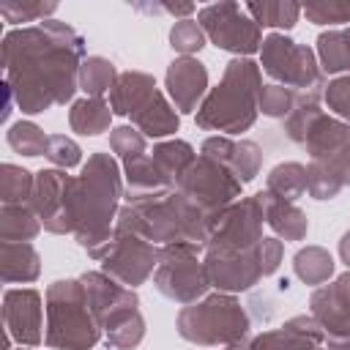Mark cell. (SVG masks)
<instances>
[{
    "label": "cell",
    "instance_id": "30bf717a",
    "mask_svg": "<svg viewBox=\"0 0 350 350\" xmlns=\"http://www.w3.org/2000/svg\"><path fill=\"white\" fill-rule=\"evenodd\" d=\"M159 254L161 246L150 243L148 238H142L134 227H129L126 221L115 219V235H112V246L101 260V268L107 276H112L115 282H120L123 287L137 290L139 284H145L153 271L159 268Z\"/></svg>",
    "mask_w": 350,
    "mask_h": 350
},
{
    "label": "cell",
    "instance_id": "e575fe53",
    "mask_svg": "<svg viewBox=\"0 0 350 350\" xmlns=\"http://www.w3.org/2000/svg\"><path fill=\"white\" fill-rule=\"evenodd\" d=\"M323 347H325L323 342H317L290 325L271 328V331L252 336V350H323Z\"/></svg>",
    "mask_w": 350,
    "mask_h": 350
},
{
    "label": "cell",
    "instance_id": "8fae6325",
    "mask_svg": "<svg viewBox=\"0 0 350 350\" xmlns=\"http://www.w3.org/2000/svg\"><path fill=\"white\" fill-rule=\"evenodd\" d=\"M178 191L194 202L205 216H211L216 221V216L230 208L235 200H241L243 194V183L219 161L208 159V156H197L191 161V167L183 172V178L178 180Z\"/></svg>",
    "mask_w": 350,
    "mask_h": 350
},
{
    "label": "cell",
    "instance_id": "1f68e13d",
    "mask_svg": "<svg viewBox=\"0 0 350 350\" xmlns=\"http://www.w3.org/2000/svg\"><path fill=\"white\" fill-rule=\"evenodd\" d=\"M334 257L328 249L323 246H301L295 254H293V273L304 282V284H312V287H320L325 282H331L334 276Z\"/></svg>",
    "mask_w": 350,
    "mask_h": 350
},
{
    "label": "cell",
    "instance_id": "d6986e66",
    "mask_svg": "<svg viewBox=\"0 0 350 350\" xmlns=\"http://www.w3.org/2000/svg\"><path fill=\"white\" fill-rule=\"evenodd\" d=\"M200 153L224 164L241 183H252L262 167V148L254 139H232L224 134H213L202 142Z\"/></svg>",
    "mask_w": 350,
    "mask_h": 350
},
{
    "label": "cell",
    "instance_id": "b9f144b4",
    "mask_svg": "<svg viewBox=\"0 0 350 350\" xmlns=\"http://www.w3.org/2000/svg\"><path fill=\"white\" fill-rule=\"evenodd\" d=\"M342 189H345L342 180H339L323 161H309V164H306V191H309L314 200H320V202L336 200Z\"/></svg>",
    "mask_w": 350,
    "mask_h": 350
},
{
    "label": "cell",
    "instance_id": "7a4b0ae2",
    "mask_svg": "<svg viewBox=\"0 0 350 350\" xmlns=\"http://www.w3.org/2000/svg\"><path fill=\"white\" fill-rule=\"evenodd\" d=\"M123 194L126 186L118 159L101 150L90 153L88 161L82 164V172L74 178L71 205H74V238L79 249L98 262L112 246L115 219Z\"/></svg>",
    "mask_w": 350,
    "mask_h": 350
},
{
    "label": "cell",
    "instance_id": "7dc6e473",
    "mask_svg": "<svg viewBox=\"0 0 350 350\" xmlns=\"http://www.w3.org/2000/svg\"><path fill=\"white\" fill-rule=\"evenodd\" d=\"M323 164L342 180V186H350V139L336 153H331L328 159H323Z\"/></svg>",
    "mask_w": 350,
    "mask_h": 350
},
{
    "label": "cell",
    "instance_id": "ab89813d",
    "mask_svg": "<svg viewBox=\"0 0 350 350\" xmlns=\"http://www.w3.org/2000/svg\"><path fill=\"white\" fill-rule=\"evenodd\" d=\"M295 101H298V90H290V88H284V85L268 82V85H262V90H260L257 109H260L265 118L284 120V118L293 112Z\"/></svg>",
    "mask_w": 350,
    "mask_h": 350
},
{
    "label": "cell",
    "instance_id": "836d02e7",
    "mask_svg": "<svg viewBox=\"0 0 350 350\" xmlns=\"http://www.w3.org/2000/svg\"><path fill=\"white\" fill-rule=\"evenodd\" d=\"M265 191L279 200L295 202L306 194V167L301 161H282L265 175Z\"/></svg>",
    "mask_w": 350,
    "mask_h": 350
},
{
    "label": "cell",
    "instance_id": "f1b7e54d",
    "mask_svg": "<svg viewBox=\"0 0 350 350\" xmlns=\"http://www.w3.org/2000/svg\"><path fill=\"white\" fill-rule=\"evenodd\" d=\"M44 230L38 213L30 202L22 205H0V241L8 243H30Z\"/></svg>",
    "mask_w": 350,
    "mask_h": 350
},
{
    "label": "cell",
    "instance_id": "74e56055",
    "mask_svg": "<svg viewBox=\"0 0 350 350\" xmlns=\"http://www.w3.org/2000/svg\"><path fill=\"white\" fill-rule=\"evenodd\" d=\"M57 11L55 0H3L0 3V16L8 25L25 27V22H46Z\"/></svg>",
    "mask_w": 350,
    "mask_h": 350
},
{
    "label": "cell",
    "instance_id": "4fadbf2b",
    "mask_svg": "<svg viewBox=\"0 0 350 350\" xmlns=\"http://www.w3.org/2000/svg\"><path fill=\"white\" fill-rule=\"evenodd\" d=\"M71 186L74 178L66 170L49 167L36 172V186L30 205L38 213L41 224L52 235H74V205H71Z\"/></svg>",
    "mask_w": 350,
    "mask_h": 350
},
{
    "label": "cell",
    "instance_id": "2e32d148",
    "mask_svg": "<svg viewBox=\"0 0 350 350\" xmlns=\"http://www.w3.org/2000/svg\"><path fill=\"white\" fill-rule=\"evenodd\" d=\"M309 314L325 334V347H345L350 345V295L334 279L309 295Z\"/></svg>",
    "mask_w": 350,
    "mask_h": 350
},
{
    "label": "cell",
    "instance_id": "6da1fadb",
    "mask_svg": "<svg viewBox=\"0 0 350 350\" xmlns=\"http://www.w3.org/2000/svg\"><path fill=\"white\" fill-rule=\"evenodd\" d=\"M85 38L60 19L11 27L3 36L5 82L22 115H41L52 107L74 104Z\"/></svg>",
    "mask_w": 350,
    "mask_h": 350
},
{
    "label": "cell",
    "instance_id": "4316f807",
    "mask_svg": "<svg viewBox=\"0 0 350 350\" xmlns=\"http://www.w3.org/2000/svg\"><path fill=\"white\" fill-rule=\"evenodd\" d=\"M314 44V55L323 74H350V27L323 30Z\"/></svg>",
    "mask_w": 350,
    "mask_h": 350
},
{
    "label": "cell",
    "instance_id": "7402d4cb",
    "mask_svg": "<svg viewBox=\"0 0 350 350\" xmlns=\"http://www.w3.org/2000/svg\"><path fill=\"white\" fill-rule=\"evenodd\" d=\"M41 276V254L33 243L0 241V279L3 284H30Z\"/></svg>",
    "mask_w": 350,
    "mask_h": 350
},
{
    "label": "cell",
    "instance_id": "ba28073f",
    "mask_svg": "<svg viewBox=\"0 0 350 350\" xmlns=\"http://www.w3.org/2000/svg\"><path fill=\"white\" fill-rule=\"evenodd\" d=\"M260 68L290 90L306 93L325 88V74L320 71L317 55L312 46L293 41L284 33H268L260 46Z\"/></svg>",
    "mask_w": 350,
    "mask_h": 350
},
{
    "label": "cell",
    "instance_id": "ee69618b",
    "mask_svg": "<svg viewBox=\"0 0 350 350\" xmlns=\"http://www.w3.org/2000/svg\"><path fill=\"white\" fill-rule=\"evenodd\" d=\"M57 170H71L77 164H82V148L66 137V134H49V142H46V153H44Z\"/></svg>",
    "mask_w": 350,
    "mask_h": 350
},
{
    "label": "cell",
    "instance_id": "603a6c76",
    "mask_svg": "<svg viewBox=\"0 0 350 350\" xmlns=\"http://www.w3.org/2000/svg\"><path fill=\"white\" fill-rule=\"evenodd\" d=\"M156 90V77L148 71H120L115 88L109 90V109L112 115L129 118L139 104Z\"/></svg>",
    "mask_w": 350,
    "mask_h": 350
},
{
    "label": "cell",
    "instance_id": "d6a6232c",
    "mask_svg": "<svg viewBox=\"0 0 350 350\" xmlns=\"http://www.w3.org/2000/svg\"><path fill=\"white\" fill-rule=\"evenodd\" d=\"M150 159L159 164V170L170 178V183L178 189V180L183 178V172L191 167V161L197 159L194 148L186 139H164L156 142L150 150Z\"/></svg>",
    "mask_w": 350,
    "mask_h": 350
},
{
    "label": "cell",
    "instance_id": "7c38bea8",
    "mask_svg": "<svg viewBox=\"0 0 350 350\" xmlns=\"http://www.w3.org/2000/svg\"><path fill=\"white\" fill-rule=\"evenodd\" d=\"M262 221L265 213L260 194L235 200L216 216L205 252H254L262 241Z\"/></svg>",
    "mask_w": 350,
    "mask_h": 350
},
{
    "label": "cell",
    "instance_id": "83f0119b",
    "mask_svg": "<svg viewBox=\"0 0 350 350\" xmlns=\"http://www.w3.org/2000/svg\"><path fill=\"white\" fill-rule=\"evenodd\" d=\"M109 123H112V109H109V101L104 98L85 96L68 107V126L79 137H98L104 131H112Z\"/></svg>",
    "mask_w": 350,
    "mask_h": 350
},
{
    "label": "cell",
    "instance_id": "816d5d0a",
    "mask_svg": "<svg viewBox=\"0 0 350 350\" xmlns=\"http://www.w3.org/2000/svg\"><path fill=\"white\" fill-rule=\"evenodd\" d=\"M339 260L350 268V230H345L339 238Z\"/></svg>",
    "mask_w": 350,
    "mask_h": 350
},
{
    "label": "cell",
    "instance_id": "44dd1931",
    "mask_svg": "<svg viewBox=\"0 0 350 350\" xmlns=\"http://www.w3.org/2000/svg\"><path fill=\"white\" fill-rule=\"evenodd\" d=\"M260 202H262V213H265V224L273 230V235L279 241H304L309 232V219L306 211H301L295 202L279 200L271 191H257Z\"/></svg>",
    "mask_w": 350,
    "mask_h": 350
},
{
    "label": "cell",
    "instance_id": "8d00e7d4",
    "mask_svg": "<svg viewBox=\"0 0 350 350\" xmlns=\"http://www.w3.org/2000/svg\"><path fill=\"white\" fill-rule=\"evenodd\" d=\"M5 142H8V148L14 153H22L27 159H36V156H44L46 153L49 134H44V129L36 126L33 120H16L5 131Z\"/></svg>",
    "mask_w": 350,
    "mask_h": 350
},
{
    "label": "cell",
    "instance_id": "c3c4849f",
    "mask_svg": "<svg viewBox=\"0 0 350 350\" xmlns=\"http://www.w3.org/2000/svg\"><path fill=\"white\" fill-rule=\"evenodd\" d=\"M164 14L175 16L178 19H191V14H197V5L194 3H164Z\"/></svg>",
    "mask_w": 350,
    "mask_h": 350
},
{
    "label": "cell",
    "instance_id": "5b68a950",
    "mask_svg": "<svg viewBox=\"0 0 350 350\" xmlns=\"http://www.w3.org/2000/svg\"><path fill=\"white\" fill-rule=\"evenodd\" d=\"M44 345L49 350H93L104 336L79 276L52 282L44 293Z\"/></svg>",
    "mask_w": 350,
    "mask_h": 350
},
{
    "label": "cell",
    "instance_id": "3957f363",
    "mask_svg": "<svg viewBox=\"0 0 350 350\" xmlns=\"http://www.w3.org/2000/svg\"><path fill=\"white\" fill-rule=\"evenodd\" d=\"M262 90V68L252 57H232L224 66L221 82L208 90L194 123L202 131H221L224 137L243 134L254 126L260 109L257 98Z\"/></svg>",
    "mask_w": 350,
    "mask_h": 350
},
{
    "label": "cell",
    "instance_id": "277c9868",
    "mask_svg": "<svg viewBox=\"0 0 350 350\" xmlns=\"http://www.w3.org/2000/svg\"><path fill=\"white\" fill-rule=\"evenodd\" d=\"M118 219L134 227L142 238H148L156 246L183 241L205 249L213 230V219L205 216L194 202H189L178 189L167 194L126 200V205H120L118 211Z\"/></svg>",
    "mask_w": 350,
    "mask_h": 350
},
{
    "label": "cell",
    "instance_id": "5bb4252c",
    "mask_svg": "<svg viewBox=\"0 0 350 350\" xmlns=\"http://www.w3.org/2000/svg\"><path fill=\"white\" fill-rule=\"evenodd\" d=\"M79 282L85 284L88 301L93 306V314L101 325V331H112L120 323L139 314V295L131 287H123L104 271H85L79 273Z\"/></svg>",
    "mask_w": 350,
    "mask_h": 350
},
{
    "label": "cell",
    "instance_id": "f546056e",
    "mask_svg": "<svg viewBox=\"0 0 350 350\" xmlns=\"http://www.w3.org/2000/svg\"><path fill=\"white\" fill-rule=\"evenodd\" d=\"M246 14L260 25V27H273V33H287L295 27L298 16L304 14L298 3H290V0H252V3H243Z\"/></svg>",
    "mask_w": 350,
    "mask_h": 350
},
{
    "label": "cell",
    "instance_id": "cb8c5ba5",
    "mask_svg": "<svg viewBox=\"0 0 350 350\" xmlns=\"http://www.w3.org/2000/svg\"><path fill=\"white\" fill-rule=\"evenodd\" d=\"M123 178H126V200L175 191V186L170 183V178L150 159V153H145L142 159H137L131 164H123Z\"/></svg>",
    "mask_w": 350,
    "mask_h": 350
},
{
    "label": "cell",
    "instance_id": "ffe728a7",
    "mask_svg": "<svg viewBox=\"0 0 350 350\" xmlns=\"http://www.w3.org/2000/svg\"><path fill=\"white\" fill-rule=\"evenodd\" d=\"M131 126H137L145 137H153V139H161V137H170L180 129V115L178 109L172 107V101L167 98V93H161L159 88L139 104V109H134L131 115Z\"/></svg>",
    "mask_w": 350,
    "mask_h": 350
},
{
    "label": "cell",
    "instance_id": "d4e9b609",
    "mask_svg": "<svg viewBox=\"0 0 350 350\" xmlns=\"http://www.w3.org/2000/svg\"><path fill=\"white\" fill-rule=\"evenodd\" d=\"M323 90H325V88L298 93V101H295L293 112L282 120V131H284V137H287L290 142H295V145L304 148V142H306L312 126H314V123L320 120V115H323Z\"/></svg>",
    "mask_w": 350,
    "mask_h": 350
},
{
    "label": "cell",
    "instance_id": "9f6ffc18",
    "mask_svg": "<svg viewBox=\"0 0 350 350\" xmlns=\"http://www.w3.org/2000/svg\"><path fill=\"white\" fill-rule=\"evenodd\" d=\"M107 350H112V347H107Z\"/></svg>",
    "mask_w": 350,
    "mask_h": 350
},
{
    "label": "cell",
    "instance_id": "ac0fdd59",
    "mask_svg": "<svg viewBox=\"0 0 350 350\" xmlns=\"http://www.w3.org/2000/svg\"><path fill=\"white\" fill-rule=\"evenodd\" d=\"M167 98L178 109V115H191L200 109L208 96V68L197 57H175L164 74Z\"/></svg>",
    "mask_w": 350,
    "mask_h": 350
},
{
    "label": "cell",
    "instance_id": "f5cc1de1",
    "mask_svg": "<svg viewBox=\"0 0 350 350\" xmlns=\"http://www.w3.org/2000/svg\"><path fill=\"white\" fill-rule=\"evenodd\" d=\"M336 282H339V284H342V287L347 290V295H350V268H347V271H345L342 276H336Z\"/></svg>",
    "mask_w": 350,
    "mask_h": 350
},
{
    "label": "cell",
    "instance_id": "60d3db41",
    "mask_svg": "<svg viewBox=\"0 0 350 350\" xmlns=\"http://www.w3.org/2000/svg\"><path fill=\"white\" fill-rule=\"evenodd\" d=\"M208 44L202 27L197 19H178L170 27V46L180 55V57H194L202 46Z\"/></svg>",
    "mask_w": 350,
    "mask_h": 350
},
{
    "label": "cell",
    "instance_id": "9c48e42d",
    "mask_svg": "<svg viewBox=\"0 0 350 350\" xmlns=\"http://www.w3.org/2000/svg\"><path fill=\"white\" fill-rule=\"evenodd\" d=\"M197 22L216 49L232 52L235 57H252L262 46V27L246 14L241 3L219 0L202 5L197 11Z\"/></svg>",
    "mask_w": 350,
    "mask_h": 350
},
{
    "label": "cell",
    "instance_id": "db71d44e",
    "mask_svg": "<svg viewBox=\"0 0 350 350\" xmlns=\"http://www.w3.org/2000/svg\"><path fill=\"white\" fill-rule=\"evenodd\" d=\"M323 350H350V345H345V347H323Z\"/></svg>",
    "mask_w": 350,
    "mask_h": 350
},
{
    "label": "cell",
    "instance_id": "bcb514c9",
    "mask_svg": "<svg viewBox=\"0 0 350 350\" xmlns=\"http://www.w3.org/2000/svg\"><path fill=\"white\" fill-rule=\"evenodd\" d=\"M254 257H257V265H260L262 276H271V273H276L279 265H282L284 243H282L276 235H262V241H260L257 249H254Z\"/></svg>",
    "mask_w": 350,
    "mask_h": 350
},
{
    "label": "cell",
    "instance_id": "681fc988",
    "mask_svg": "<svg viewBox=\"0 0 350 350\" xmlns=\"http://www.w3.org/2000/svg\"><path fill=\"white\" fill-rule=\"evenodd\" d=\"M3 90H5V104H3V115H0V120H3V123H8V118H11V112H14L16 98H14L11 88H8V82H3Z\"/></svg>",
    "mask_w": 350,
    "mask_h": 350
},
{
    "label": "cell",
    "instance_id": "8992f818",
    "mask_svg": "<svg viewBox=\"0 0 350 350\" xmlns=\"http://www.w3.org/2000/svg\"><path fill=\"white\" fill-rule=\"evenodd\" d=\"M178 336L197 347H227L249 339L252 317L230 293H208L205 298L183 306L175 317Z\"/></svg>",
    "mask_w": 350,
    "mask_h": 350
},
{
    "label": "cell",
    "instance_id": "11a10c76",
    "mask_svg": "<svg viewBox=\"0 0 350 350\" xmlns=\"http://www.w3.org/2000/svg\"><path fill=\"white\" fill-rule=\"evenodd\" d=\"M19 350H36V347H19Z\"/></svg>",
    "mask_w": 350,
    "mask_h": 350
},
{
    "label": "cell",
    "instance_id": "7bdbcfd3",
    "mask_svg": "<svg viewBox=\"0 0 350 350\" xmlns=\"http://www.w3.org/2000/svg\"><path fill=\"white\" fill-rule=\"evenodd\" d=\"M304 16L312 25H331V30L336 25H350V3H339V0H328V3H309L301 5Z\"/></svg>",
    "mask_w": 350,
    "mask_h": 350
},
{
    "label": "cell",
    "instance_id": "f907efd6",
    "mask_svg": "<svg viewBox=\"0 0 350 350\" xmlns=\"http://www.w3.org/2000/svg\"><path fill=\"white\" fill-rule=\"evenodd\" d=\"M131 8L139 14H153V16L164 14V3H131Z\"/></svg>",
    "mask_w": 350,
    "mask_h": 350
},
{
    "label": "cell",
    "instance_id": "f6af8a7d",
    "mask_svg": "<svg viewBox=\"0 0 350 350\" xmlns=\"http://www.w3.org/2000/svg\"><path fill=\"white\" fill-rule=\"evenodd\" d=\"M323 101L328 104V109L334 112V118L350 123V74L334 77L325 82L323 90Z\"/></svg>",
    "mask_w": 350,
    "mask_h": 350
},
{
    "label": "cell",
    "instance_id": "4dcf8cb0",
    "mask_svg": "<svg viewBox=\"0 0 350 350\" xmlns=\"http://www.w3.org/2000/svg\"><path fill=\"white\" fill-rule=\"evenodd\" d=\"M120 71L109 57L101 55H88L79 66V90L88 98H104L115 88Z\"/></svg>",
    "mask_w": 350,
    "mask_h": 350
},
{
    "label": "cell",
    "instance_id": "484cf974",
    "mask_svg": "<svg viewBox=\"0 0 350 350\" xmlns=\"http://www.w3.org/2000/svg\"><path fill=\"white\" fill-rule=\"evenodd\" d=\"M347 139H350V123H345V120L323 112L320 120L312 126L304 148L309 153V161H323L331 153H336Z\"/></svg>",
    "mask_w": 350,
    "mask_h": 350
},
{
    "label": "cell",
    "instance_id": "52a82bcc",
    "mask_svg": "<svg viewBox=\"0 0 350 350\" xmlns=\"http://www.w3.org/2000/svg\"><path fill=\"white\" fill-rule=\"evenodd\" d=\"M205 249L197 243H167L159 254V268L153 271V287L172 304L189 306L208 295L211 279L202 257Z\"/></svg>",
    "mask_w": 350,
    "mask_h": 350
},
{
    "label": "cell",
    "instance_id": "e0dca14e",
    "mask_svg": "<svg viewBox=\"0 0 350 350\" xmlns=\"http://www.w3.org/2000/svg\"><path fill=\"white\" fill-rule=\"evenodd\" d=\"M202 262L216 293H246L262 279L254 252H205Z\"/></svg>",
    "mask_w": 350,
    "mask_h": 350
},
{
    "label": "cell",
    "instance_id": "9a60e30c",
    "mask_svg": "<svg viewBox=\"0 0 350 350\" xmlns=\"http://www.w3.org/2000/svg\"><path fill=\"white\" fill-rule=\"evenodd\" d=\"M44 295L33 287H8L3 293V331L19 347H38L44 342Z\"/></svg>",
    "mask_w": 350,
    "mask_h": 350
},
{
    "label": "cell",
    "instance_id": "f35d334b",
    "mask_svg": "<svg viewBox=\"0 0 350 350\" xmlns=\"http://www.w3.org/2000/svg\"><path fill=\"white\" fill-rule=\"evenodd\" d=\"M109 148L123 164H131L148 153V137L137 126L123 123V126H115L109 131Z\"/></svg>",
    "mask_w": 350,
    "mask_h": 350
},
{
    "label": "cell",
    "instance_id": "d590c367",
    "mask_svg": "<svg viewBox=\"0 0 350 350\" xmlns=\"http://www.w3.org/2000/svg\"><path fill=\"white\" fill-rule=\"evenodd\" d=\"M33 186H36V172H30L19 164H3L0 167V202L3 205L30 202Z\"/></svg>",
    "mask_w": 350,
    "mask_h": 350
}]
</instances>
